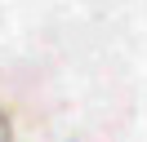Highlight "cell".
<instances>
[{"label":"cell","mask_w":147,"mask_h":142,"mask_svg":"<svg viewBox=\"0 0 147 142\" xmlns=\"http://www.w3.org/2000/svg\"><path fill=\"white\" fill-rule=\"evenodd\" d=\"M0 142H18V138H13V115H9V107H0Z\"/></svg>","instance_id":"1"}]
</instances>
